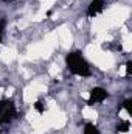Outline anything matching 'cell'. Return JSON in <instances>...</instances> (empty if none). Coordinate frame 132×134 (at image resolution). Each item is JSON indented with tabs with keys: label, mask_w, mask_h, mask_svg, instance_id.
<instances>
[{
	"label": "cell",
	"mask_w": 132,
	"mask_h": 134,
	"mask_svg": "<svg viewBox=\"0 0 132 134\" xmlns=\"http://www.w3.org/2000/svg\"><path fill=\"white\" fill-rule=\"evenodd\" d=\"M106 98H109V92H107L104 87L97 86V87H93V89L90 91V94H89V100H87V104H89V106H93V104L103 103Z\"/></svg>",
	"instance_id": "cell-3"
},
{
	"label": "cell",
	"mask_w": 132,
	"mask_h": 134,
	"mask_svg": "<svg viewBox=\"0 0 132 134\" xmlns=\"http://www.w3.org/2000/svg\"><path fill=\"white\" fill-rule=\"evenodd\" d=\"M65 64L67 69L73 75H78V76H82V78H89L92 75L90 64L87 63V59L82 56L81 52H70L65 56Z\"/></svg>",
	"instance_id": "cell-1"
},
{
	"label": "cell",
	"mask_w": 132,
	"mask_h": 134,
	"mask_svg": "<svg viewBox=\"0 0 132 134\" xmlns=\"http://www.w3.org/2000/svg\"><path fill=\"white\" fill-rule=\"evenodd\" d=\"M33 108L36 109V112H39V114H44V112L47 111V106H45L44 100H37V101H34Z\"/></svg>",
	"instance_id": "cell-7"
},
{
	"label": "cell",
	"mask_w": 132,
	"mask_h": 134,
	"mask_svg": "<svg viewBox=\"0 0 132 134\" xmlns=\"http://www.w3.org/2000/svg\"><path fill=\"white\" fill-rule=\"evenodd\" d=\"M0 133H2V123H0Z\"/></svg>",
	"instance_id": "cell-12"
},
{
	"label": "cell",
	"mask_w": 132,
	"mask_h": 134,
	"mask_svg": "<svg viewBox=\"0 0 132 134\" xmlns=\"http://www.w3.org/2000/svg\"><path fill=\"white\" fill-rule=\"evenodd\" d=\"M19 117L17 106L14 101L9 98H0V123L2 125H9Z\"/></svg>",
	"instance_id": "cell-2"
},
{
	"label": "cell",
	"mask_w": 132,
	"mask_h": 134,
	"mask_svg": "<svg viewBox=\"0 0 132 134\" xmlns=\"http://www.w3.org/2000/svg\"><path fill=\"white\" fill-rule=\"evenodd\" d=\"M5 30H6V19H5V17H2V19H0V42L3 41Z\"/></svg>",
	"instance_id": "cell-8"
},
{
	"label": "cell",
	"mask_w": 132,
	"mask_h": 134,
	"mask_svg": "<svg viewBox=\"0 0 132 134\" xmlns=\"http://www.w3.org/2000/svg\"><path fill=\"white\" fill-rule=\"evenodd\" d=\"M2 2H6V3H8V2H9V0H2Z\"/></svg>",
	"instance_id": "cell-11"
},
{
	"label": "cell",
	"mask_w": 132,
	"mask_h": 134,
	"mask_svg": "<svg viewBox=\"0 0 132 134\" xmlns=\"http://www.w3.org/2000/svg\"><path fill=\"white\" fill-rule=\"evenodd\" d=\"M82 134H101V131L98 130V126L95 123H86L82 128Z\"/></svg>",
	"instance_id": "cell-5"
},
{
	"label": "cell",
	"mask_w": 132,
	"mask_h": 134,
	"mask_svg": "<svg viewBox=\"0 0 132 134\" xmlns=\"http://www.w3.org/2000/svg\"><path fill=\"white\" fill-rule=\"evenodd\" d=\"M129 130H131V120H120V123L117 125L118 133H128Z\"/></svg>",
	"instance_id": "cell-6"
},
{
	"label": "cell",
	"mask_w": 132,
	"mask_h": 134,
	"mask_svg": "<svg viewBox=\"0 0 132 134\" xmlns=\"http://www.w3.org/2000/svg\"><path fill=\"white\" fill-rule=\"evenodd\" d=\"M132 75V61H128L126 63V76L129 78Z\"/></svg>",
	"instance_id": "cell-10"
},
{
	"label": "cell",
	"mask_w": 132,
	"mask_h": 134,
	"mask_svg": "<svg viewBox=\"0 0 132 134\" xmlns=\"http://www.w3.org/2000/svg\"><path fill=\"white\" fill-rule=\"evenodd\" d=\"M104 6H106L104 0H92L89 3V6H87L86 13H87L89 17H95V16H98V14H101L104 11Z\"/></svg>",
	"instance_id": "cell-4"
},
{
	"label": "cell",
	"mask_w": 132,
	"mask_h": 134,
	"mask_svg": "<svg viewBox=\"0 0 132 134\" xmlns=\"http://www.w3.org/2000/svg\"><path fill=\"white\" fill-rule=\"evenodd\" d=\"M131 104H132V100H131V98H128V100H124V101H123V104H121V108H124V109H126V112H128L129 115L132 114Z\"/></svg>",
	"instance_id": "cell-9"
}]
</instances>
